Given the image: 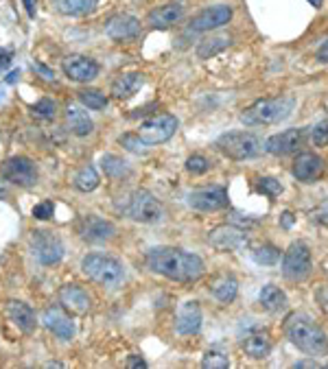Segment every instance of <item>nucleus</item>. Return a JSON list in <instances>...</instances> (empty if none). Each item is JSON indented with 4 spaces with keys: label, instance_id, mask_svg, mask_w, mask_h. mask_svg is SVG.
<instances>
[{
    "label": "nucleus",
    "instance_id": "41",
    "mask_svg": "<svg viewBox=\"0 0 328 369\" xmlns=\"http://www.w3.org/2000/svg\"><path fill=\"white\" fill-rule=\"evenodd\" d=\"M53 212H55L53 202H42V204L33 206V216H35L38 221H48V219H53Z\"/></svg>",
    "mask_w": 328,
    "mask_h": 369
},
{
    "label": "nucleus",
    "instance_id": "34",
    "mask_svg": "<svg viewBox=\"0 0 328 369\" xmlns=\"http://www.w3.org/2000/svg\"><path fill=\"white\" fill-rule=\"evenodd\" d=\"M77 94H79L81 105L88 107V109L99 111V109H105L107 107V97L101 90H79Z\"/></svg>",
    "mask_w": 328,
    "mask_h": 369
},
{
    "label": "nucleus",
    "instance_id": "20",
    "mask_svg": "<svg viewBox=\"0 0 328 369\" xmlns=\"http://www.w3.org/2000/svg\"><path fill=\"white\" fill-rule=\"evenodd\" d=\"M291 173L297 182H305V184H311L315 180L322 177L324 173V160L315 153H300L293 162V168Z\"/></svg>",
    "mask_w": 328,
    "mask_h": 369
},
{
    "label": "nucleus",
    "instance_id": "45",
    "mask_svg": "<svg viewBox=\"0 0 328 369\" xmlns=\"http://www.w3.org/2000/svg\"><path fill=\"white\" fill-rule=\"evenodd\" d=\"M125 365H127L129 369H145V367H147V360H145L143 356H136V354H133V356L127 358Z\"/></svg>",
    "mask_w": 328,
    "mask_h": 369
},
{
    "label": "nucleus",
    "instance_id": "39",
    "mask_svg": "<svg viewBox=\"0 0 328 369\" xmlns=\"http://www.w3.org/2000/svg\"><path fill=\"white\" fill-rule=\"evenodd\" d=\"M256 190L267 194V197H278L283 192V184L278 180H273V177H261L258 184H256Z\"/></svg>",
    "mask_w": 328,
    "mask_h": 369
},
{
    "label": "nucleus",
    "instance_id": "37",
    "mask_svg": "<svg viewBox=\"0 0 328 369\" xmlns=\"http://www.w3.org/2000/svg\"><path fill=\"white\" fill-rule=\"evenodd\" d=\"M31 114L40 121H50V119H55V114H58V105H55V101H50V99H42L31 107Z\"/></svg>",
    "mask_w": 328,
    "mask_h": 369
},
{
    "label": "nucleus",
    "instance_id": "12",
    "mask_svg": "<svg viewBox=\"0 0 328 369\" xmlns=\"http://www.w3.org/2000/svg\"><path fill=\"white\" fill-rule=\"evenodd\" d=\"M77 234L84 238L86 243H105L112 241L116 234V227L112 221H107L97 214H86L81 216L77 223Z\"/></svg>",
    "mask_w": 328,
    "mask_h": 369
},
{
    "label": "nucleus",
    "instance_id": "25",
    "mask_svg": "<svg viewBox=\"0 0 328 369\" xmlns=\"http://www.w3.org/2000/svg\"><path fill=\"white\" fill-rule=\"evenodd\" d=\"M210 293L217 302L222 304H232L236 299V293H239V282L234 280V275L230 273H222L212 277L210 282Z\"/></svg>",
    "mask_w": 328,
    "mask_h": 369
},
{
    "label": "nucleus",
    "instance_id": "9",
    "mask_svg": "<svg viewBox=\"0 0 328 369\" xmlns=\"http://www.w3.org/2000/svg\"><path fill=\"white\" fill-rule=\"evenodd\" d=\"M177 127H180V121L173 114H155V116H149L147 121L141 123L138 136L147 145H162V142H167L175 136Z\"/></svg>",
    "mask_w": 328,
    "mask_h": 369
},
{
    "label": "nucleus",
    "instance_id": "2",
    "mask_svg": "<svg viewBox=\"0 0 328 369\" xmlns=\"http://www.w3.org/2000/svg\"><path fill=\"white\" fill-rule=\"evenodd\" d=\"M287 338L291 343L313 358L324 356L328 352V336L322 330L319 324H315V319H311L307 312H291V315L285 319L283 326Z\"/></svg>",
    "mask_w": 328,
    "mask_h": 369
},
{
    "label": "nucleus",
    "instance_id": "48",
    "mask_svg": "<svg viewBox=\"0 0 328 369\" xmlns=\"http://www.w3.org/2000/svg\"><path fill=\"white\" fill-rule=\"evenodd\" d=\"M293 221H295V219H293L291 212H283V214H280V225L285 227V230H291V227H293Z\"/></svg>",
    "mask_w": 328,
    "mask_h": 369
},
{
    "label": "nucleus",
    "instance_id": "33",
    "mask_svg": "<svg viewBox=\"0 0 328 369\" xmlns=\"http://www.w3.org/2000/svg\"><path fill=\"white\" fill-rule=\"evenodd\" d=\"M252 260L256 265H263V267H273L280 260V251H278V247L265 243V245H258L252 249Z\"/></svg>",
    "mask_w": 328,
    "mask_h": 369
},
{
    "label": "nucleus",
    "instance_id": "13",
    "mask_svg": "<svg viewBox=\"0 0 328 369\" xmlns=\"http://www.w3.org/2000/svg\"><path fill=\"white\" fill-rule=\"evenodd\" d=\"M307 142V129H287L283 133H276V136H269L265 140V151L269 155H289V153H295L300 147H305Z\"/></svg>",
    "mask_w": 328,
    "mask_h": 369
},
{
    "label": "nucleus",
    "instance_id": "42",
    "mask_svg": "<svg viewBox=\"0 0 328 369\" xmlns=\"http://www.w3.org/2000/svg\"><path fill=\"white\" fill-rule=\"evenodd\" d=\"M311 219L319 225H328V202H322L313 212H311Z\"/></svg>",
    "mask_w": 328,
    "mask_h": 369
},
{
    "label": "nucleus",
    "instance_id": "36",
    "mask_svg": "<svg viewBox=\"0 0 328 369\" xmlns=\"http://www.w3.org/2000/svg\"><path fill=\"white\" fill-rule=\"evenodd\" d=\"M119 142L129 153H136V155H145L147 153V142L138 133H123L119 138Z\"/></svg>",
    "mask_w": 328,
    "mask_h": 369
},
{
    "label": "nucleus",
    "instance_id": "16",
    "mask_svg": "<svg viewBox=\"0 0 328 369\" xmlns=\"http://www.w3.org/2000/svg\"><path fill=\"white\" fill-rule=\"evenodd\" d=\"M230 20H232V7L230 5H214V7L199 11L193 20H190L188 28L193 33H206V31H212V28L228 24Z\"/></svg>",
    "mask_w": 328,
    "mask_h": 369
},
{
    "label": "nucleus",
    "instance_id": "26",
    "mask_svg": "<svg viewBox=\"0 0 328 369\" xmlns=\"http://www.w3.org/2000/svg\"><path fill=\"white\" fill-rule=\"evenodd\" d=\"M145 85L143 72H125L112 81V97L114 99H129Z\"/></svg>",
    "mask_w": 328,
    "mask_h": 369
},
{
    "label": "nucleus",
    "instance_id": "27",
    "mask_svg": "<svg viewBox=\"0 0 328 369\" xmlns=\"http://www.w3.org/2000/svg\"><path fill=\"white\" fill-rule=\"evenodd\" d=\"M50 5L62 16L81 18V16H88L94 11L99 0H50Z\"/></svg>",
    "mask_w": 328,
    "mask_h": 369
},
{
    "label": "nucleus",
    "instance_id": "14",
    "mask_svg": "<svg viewBox=\"0 0 328 369\" xmlns=\"http://www.w3.org/2000/svg\"><path fill=\"white\" fill-rule=\"evenodd\" d=\"M188 206L199 212H217L228 206V190L222 186L199 188L188 194Z\"/></svg>",
    "mask_w": 328,
    "mask_h": 369
},
{
    "label": "nucleus",
    "instance_id": "11",
    "mask_svg": "<svg viewBox=\"0 0 328 369\" xmlns=\"http://www.w3.org/2000/svg\"><path fill=\"white\" fill-rule=\"evenodd\" d=\"M208 241L217 251H226V253L243 251L250 245V238H248V234H245V230H241V227H236V225L214 227V230L208 234Z\"/></svg>",
    "mask_w": 328,
    "mask_h": 369
},
{
    "label": "nucleus",
    "instance_id": "46",
    "mask_svg": "<svg viewBox=\"0 0 328 369\" xmlns=\"http://www.w3.org/2000/svg\"><path fill=\"white\" fill-rule=\"evenodd\" d=\"M11 64V50L0 48V70H5Z\"/></svg>",
    "mask_w": 328,
    "mask_h": 369
},
{
    "label": "nucleus",
    "instance_id": "49",
    "mask_svg": "<svg viewBox=\"0 0 328 369\" xmlns=\"http://www.w3.org/2000/svg\"><path fill=\"white\" fill-rule=\"evenodd\" d=\"M24 3V9H26V13H29V18H35V3L33 0H22Z\"/></svg>",
    "mask_w": 328,
    "mask_h": 369
},
{
    "label": "nucleus",
    "instance_id": "31",
    "mask_svg": "<svg viewBox=\"0 0 328 369\" xmlns=\"http://www.w3.org/2000/svg\"><path fill=\"white\" fill-rule=\"evenodd\" d=\"M99 173L92 168V166H84V168H79L75 177H72V186L79 190V192H92L97 186H99Z\"/></svg>",
    "mask_w": 328,
    "mask_h": 369
},
{
    "label": "nucleus",
    "instance_id": "32",
    "mask_svg": "<svg viewBox=\"0 0 328 369\" xmlns=\"http://www.w3.org/2000/svg\"><path fill=\"white\" fill-rule=\"evenodd\" d=\"M101 168H103V173L107 177H112V180H121V177L129 175L127 162L119 155H103L101 158Z\"/></svg>",
    "mask_w": 328,
    "mask_h": 369
},
{
    "label": "nucleus",
    "instance_id": "52",
    "mask_svg": "<svg viewBox=\"0 0 328 369\" xmlns=\"http://www.w3.org/2000/svg\"><path fill=\"white\" fill-rule=\"evenodd\" d=\"M309 5H313L315 9H319L324 5V0H309Z\"/></svg>",
    "mask_w": 328,
    "mask_h": 369
},
{
    "label": "nucleus",
    "instance_id": "15",
    "mask_svg": "<svg viewBox=\"0 0 328 369\" xmlns=\"http://www.w3.org/2000/svg\"><path fill=\"white\" fill-rule=\"evenodd\" d=\"M62 70L70 81L77 83H90L99 77L101 66L92 60V57L86 55H68L62 62Z\"/></svg>",
    "mask_w": 328,
    "mask_h": 369
},
{
    "label": "nucleus",
    "instance_id": "47",
    "mask_svg": "<svg viewBox=\"0 0 328 369\" xmlns=\"http://www.w3.org/2000/svg\"><path fill=\"white\" fill-rule=\"evenodd\" d=\"M317 60L319 62H324V64H328V38L322 42V46L317 48Z\"/></svg>",
    "mask_w": 328,
    "mask_h": 369
},
{
    "label": "nucleus",
    "instance_id": "10",
    "mask_svg": "<svg viewBox=\"0 0 328 369\" xmlns=\"http://www.w3.org/2000/svg\"><path fill=\"white\" fill-rule=\"evenodd\" d=\"M31 253L40 265H58L64 258V243L58 234L48 230H35L31 234Z\"/></svg>",
    "mask_w": 328,
    "mask_h": 369
},
{
    "label": "nucleus",
    "instance_id": "44",
    "mask_svg": "<svg viewBox=\"0 0 328 369\" xmlns=\"http://www.w3.org/2000/svg\"><path fill=\"white\" fill-rule=\"evenodd\" d=\"M33 70H35L40 77L48 79V81H53V79H55V70H53V68H48V66H44L42 62H33Z\"/></svg>",
    "mask_w": 328,
    "mask_h": 369
},
{
    "label": "nucleus",
    "instance_id": "23",
    "mask_svg": "<svg viewBox=\"0 0 328 369\" xmlns=\"http://www.w3.org/2000/svg\"><path fill=\"white\" fill-rule=\"evenodd\" d=\"M7 315L9 319L18 326V330H22L24 334H31L35 330V312L29 304L24 302H18V299H11L7 304Z\"/></svg>",
    "mask_w": 328,
    "mask_h": 369
},
{
    "label": "nucleus",
    "instance_id": "35",
    "mask_svg": "<svg viewBox=\"0 0 328 369\" xmlns=\"http://www.w3.org/2000/svg\"><path fill=\"white\" fill-rule=\"evenodd\" d=\"M202 367L204 369H228L230 358H228V354L219 352V350H208L202 358Z\"/></svg>",
    "mask_w": 328,
    "mask_h": 369
},
{
    "label": "nucleus",
    "instance_id": "8",
    "mask_svg": "<svg viewBox=\"0 0 328 369\" xmlns=\"http://www.w3.org/2000/svg\"><path fill=\"white\" fill-rule=\"evenodd\" d=\"M0 177L9 184L31 188L38 184L40 173H38V166L33 164V160L24 158V155H13L0 164Z\"/></svg>",
    "mask_w": 328,
    "mask_h": 369
},
{
    "label": "nucleus",
    "instance_id": "38",
    "mask_svg": "<svg viewBox=\"0 0 328 369\" xmlns=\"http://www.w3.org/2000/svg\"><path fill=\"white\" fill-rule=\"evenodd\" d=\"M210 166H212V162L208 160V158H204V155H190L188 160H186V170L188 173H193V175H204V173H208L210 170Z\"/></svg>",
    "mask_w": 328,
    "mask_h": 369
},
{
    "label": "nucleus",
    "instance_id": "30",
    "mask_svg": "<svg viewBox=\"0 0 328 369\" xmlns=\"http://www.w3.org/2000/svg\"><path fill=\"white\" fill-rule=\"evenodd\" d=\"M232 42V38L228 33H222V35H210V38H204L197 46V57L199 60H208V57H214L217 53H222L224 48H228Z\"/></svg>",
    "mask_w": 328,
    "mask_h": 369
},
{
    "label": "nucleus",
    "instance_id": "21",
    "mask_svg": "<svg viewBox=\"0 0 328 369\" xmlns=\"http://www.w3.org/2000/svg\"><path fill=\"white\" fill-rule=\"evenodd\" d=\"M60 304L66 310L75 312V315H86L92 306V299L84 289L77 287V284H64L60 289Z\"/></svg>",
    "mask_w": 328,
    "mask_h": 369
},
{
    "label": "nucleus",
    "instance_id": "7",
    "mask_svg": "<svg viewBox=\"0 0 328 369\" xmlns=\"http://www.w3.org/2000/svg\"><path fill=\"white\" fill-rule=\"evenodd\" d=\"M311 269H313V263H311L309 245L302 241L291 243L283 255V275L291 282H302L311 275Z\"/></svg>",
    "mask_w": 328,
    "mask_h": 369
},
{
    "label": "nucleus",
    "instance_id": "5",
    "mask_svg": "<svg viewBox=\"0 0 328 369\" xmlns=\"http://www.w3.org/2000/svg\"><path fill=\"white\" fill-rule=\"evenodd\" d=\"M81 271H84L92 282L107 289H116L125 282V267L121 260L105 253H88L81 260Z\"/></svg>",
    "mask_w": 328,
    "mask_h": 369
},
{
    "label": "nucleus",
    "instance_id": "3",
    "mask_svg": "<svg viewBox=\"0 0 328 369\" xmlns=\"http://www.w3.org/2000/svg\"><path fill=\"white\" fill-rule=\"evenodd\" d=\"M293 109H295V99L291 94L276 99H258L256 103L241 111V123L248 127L276 125L280 121H287Z\"/></svg>",
    "mask_w": 328,
    "mask_h": 369
},
{
    "label": "nucleus",
    "instance_id": "24",
    "mask_svg": "<svg viewBox=\"0 0 328 369\" xmlns=\"http://www.w3.org/2000/svg\"><path fill=\"white\" fill-rule=\"evenodd\" d=\"M66 125H68V131L77 138H86L94 131V123L88 116V111H84L77 105L66 107Z\"/></svg>",
    "mask_w": 328,
    "mask_h": 369
},
{
    "label": "nucleus",
    "instance_id": "18",
    "mask_svg": "<svg viewBox=\"0 0 328 369\" xmlns=\"http://www.w3.org/2000/svg\"><path fill=\"white\" fill-rule=\"evenodd\" d=\"M42 324L46 326V330H50L55 336L62 338V341H70L75 336V321L66 315L60 306H48L42 312Z\"/></svg>",
    "mask_w": 328,
    "mask_h": 369
},
{
    "label": "nucleus",
    "instance_id": "29",
    "mask_svg": "<svg viewBox=\"0 0 328 369\" xmlns=\"http://www.w3.org/2000/svg\"><path fill=\"white\" fill-rule=\"evenodd\" d=\"M258 302L269 312H280V310L287 308V295L278 287H273V284H265V287L261 289Z\"/></svg>",
    "mask_w": 328,
    "mask_h": 369
},
{
    "label": "nucleus",
    "instance_id": "53",
    "mask_svg": "<svg viewBox=\"0 0 328 369\" xmlns=\"http://www.w3.org/2000/svg\"><path fill=\"white\" fill-rule=\"evenodd\" d=\"M7 194V190H5V186L3 184H0V197H5Z\"/></svg>",
    "mask_w": 328,
    "mask_h": 369
},
{
    "label": "nucleus",
    "instance_id": "22",
    "mask_svg": "<svg viewBox=\"0 0 328 369\" xmlns=\"http://www.w3.org/2000/svg\"><path fill=\"white\" fill-rule=\"evenodd\" d=\"M182 16H184L182 3H167V5H160L149 11L147 24L151 28H171L173 24H177L182 20Z\"/></svg>",
    "mask_w": 328,
    "mask_h": 369
},
{
    "label": "nucleus",
    "instance_id": "51",
    "mask_svg": "<svg viewBox=\"0 0 328 369\" xmlns=\"http://www.w3.org/2000/svg\"><path fill=\"white\" fill-rule=\"evenodd\" d=\"M18 77H20V72H18V70H13V72L7 77V83H16V81H18Z\"/></svg>",
    "mask_w": 328,
    "mask_h": 369
},
{
    "label": "nucleus",
    "instance_id": "6",
    "mask_svg": "<svg viewBox=\"0 0 328 369\" xmlns=\"http://www.w3.org/2000/svg\"><path fill=\"white\" fill-rule=\"evenodd\" d=\"M214 149L230 160H252L263 151V140L250 131H228L214 140Z\"/></svg>",
    "mask_w": 328,
    "mask_h": 369
},
{
    "label": "nucleus",
    "instance_id": "28",
    "mask_svg": "<svg viewBox=\"0 0 328 369\" xmlns=\"http://www.w3.org/2000/svg\"><path fill=\"white\" fill-rule=\"evenodd\" d=\"M243 352L248 354L250 358H254V360H263L271 352V341H269V336L265 332H254L250 336H245Z\"/></svg>",
    "mask_w": 328,
    "mask_h": 369
},
{
    "label": "nucleus",
    "instance_id": "40",
    "mask_svg": "<svg viewBox=\"0 0 328 369\" xmlns=\"http://www.w3.org/2000/svg\"><path fill=\"white\" fill-rule=\"evenodd\" d=\"M311 140L315 147H326L328 145V119L319 121L313 129H311Z\"/></svg>",
    "mask_w": 328,
    "mask_h": 369
},
{
    "label": "nucleus",
    "instance_id": "50",
    "mask_svg": "<svg viewBox=\"0 0 328 369\" xmlns=\"http://www.w3.org/2000/svg\"><path fill=\"white\" fill-rule=\"evenodd\" d=\"M293 367H317V363H315V360H300V363H295Z\"/></svg>",
    "mask_w": 328,
    "mask_h": 369
},
{
    "label": "nucleus",
    "instance_id": "1",
    "mask_svg": "<svg viewBox=\"0 0 328 369\" xmlns=\"http://www.w3.org/2000/svg\"><path fill=\"white\" fill-rule=\"evenodd\" d=\"M147 267L173 282H195L204 275V260L180 247H153L147 251Z\"/></svg>",
    "mask_w": 328,
    "mask_h": 369
},
{
    "label": "nucleus",
    "instance_id": "17",
    "mask_svg": "<svg viewBox=\"0 0 328 369\" xmlns=\"http://www.w3.org/2000/svg\"><path fill=\"white\" fill-rule=\"evenodd\" d=\"M105 35L112 42H127L141 35V20L129 13H116L105 22Z\"/></svg>",
    "mask_w": 328,
    "mask_h": 369
},
{
    "label": "nucleus",
    "instance_id": "19",
    "mask_svg": "<svg viewBox=\"0 0 328 369\" xmlns=\"http://www.w3.org/2000/svg\"><path fill=\"white\" fill-rule=\"evenodd\" d=\"M202 308L195 299H186L177 308V317H175V328L180 334H197L202 330Z\"/></svg>",
    "mask_w": 328,
    "mask_h": 369
},
{
    "label": "nucleus",
    "instance_id": "4",
    "mask_svg": "<svg viewBox=\"0 0 328 369\" xmlns=\"http://www.w3.org/2000/svg\"><path fill=\"white\" fill-rule=\"evenodd\" d=\"M116 210L121 214H125L127 219H131L136 223H145V225L158 223L164 216L162 204L149 190H129V192H125L123 197H119Z\"/></svg>",
    "mask_w": 328,
    "mask_h": 369
},
{
    "label": "nucleus",
    "instance_id": "43",
    "mask_svg": "<svg viewBox=\"0 0 328 369\" xmlns=\"http://www.w3.org/2000/svg\"><path fill=\"white\" fill-rule=\"evenodd\" d=\"M315 299H317V304L322 306V310L328 315V287H319V289L315 291Z\"/></svg>",
    "mask_w": 328,
    "mask_h": 369
}]
</instances>
